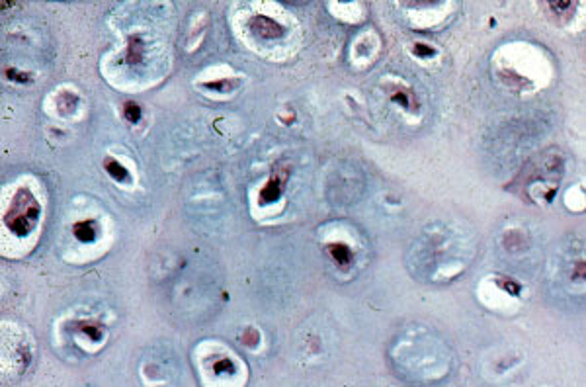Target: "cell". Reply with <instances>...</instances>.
Segmentation results:
<instances>
[{
	"mask_svg": "<svg viewBox=\"0 0 586 387\" xmlns=\"http://www.w3.org/2000/svg\"><path fill=\"white\" fill-rule=\"evenodd\" d=\"M39 215V206L35 203V199L28 194V192H20L18 198L14 201L12 210L8 211V217H6V225L10 227V231H14L16 235H26V233L32 229V225L35 223Z\"/></svg>",
	"mask_w": 586,
	"mask_h": 387,
	"instance_id": "obj_1",
	"label": "cell"
},
{
	"mask_svg": "<svg viewBox=\"0 0 586 387\" xmlns=\"http://www.w3.org/2000/svg\"><path fill=\"white\" fill-rule=\"evenodd\" d=\"M75 237H77L78 241H82V243H90V241H94V237H96V231H94V225L90 221H80L75 225Z\"/></svg>",
	"mask_w": 586,
	"mask_h": 387,
	"instance_id": "obj_2",
	"label": "cell"
},
{
	"mask_svg": "<svg viewBox=\"0 0 586 387\" xmlns=\"http://www.w3.org/2000/svg\"><path fill=\"white\" fill-rule=\"evenodd\" d=\"M277 196H279V184H277V180H270L264 188H262V192H260L262 203H270V201L277 199Z\"/></svg>",
	"mask_w": 586,
	"mask_h": 387,
	"instance_id": "obj_3",
	"label": "cell"
},
{
	"mask_svg": "<svg viewBox=\"0 0 586 387\" xmlns=\"http://www.w3.org/2000/svg\"><path fill=\"white\" fill-rule=\"evenodd\" d=\"M331 255L340 264H348L350 262V251L344 244H331Z\"/></svg>",
	"mask_w": 586,
	"mask_h": 387,
	"instance_id": "obj_4",
	"label": "cell"
},
{
	"mask_svg": "<svg viewBox=\"0 0 586 387\" xmlns=\"http://www.w3.org/2000/svg\"><path fill=\"white\" fill-rule=\"evenodd\" d=\"M106 170H108L110 176L115 178V180H125V178H127V170H125L120 163H115V161H108V163H106Z\"/></svg>",
	"mask_w": 586,
	"mask_h": 387,
	"instance_id": "obj_5",
	"label": "cell"
},
{
	"mask_svg": "<svg viewBox=\"0 0 586 387\" xmlns=\"http://www.w3.org/2000/svg\"><path fill=\"white\" fill-rule=\"evenodd\" d=\"M139 116H141V111H139V106H135V104H125V118L129 120V122H137L139 120Z\"/></svg>",
	"mask_w": 586,
	"mask_h": 387,
	"instance_id": "obj_6",
	"label": "cell"
}]
</instances>
